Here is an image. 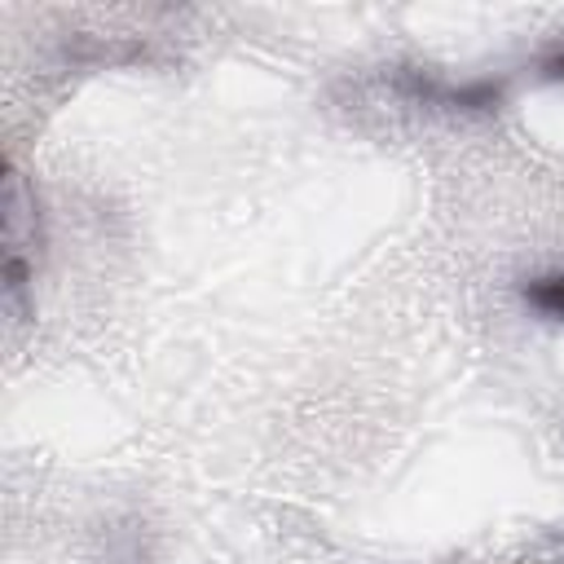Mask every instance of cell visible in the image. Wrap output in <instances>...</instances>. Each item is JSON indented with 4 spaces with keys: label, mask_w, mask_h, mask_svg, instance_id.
I'll return each instance as SVG.
<instances>
[{
    "label": "cell",
    "mask_w": 564,
    "mask_h": 564,
    "mask_svg": "<svg viewBox=\"0 0 564 564\" xmlns=\"http://www.w3.org/2000/svg\"><path fill=\"white\" fill-rule=\"evenodd\" d=\"M35 256H40V212L35 194L26 189L22 172H4V295L9 304H26V286L35 278Z\"/></svg>",
    "instance_id": "6da1fadb"
},
{
    "label": "cell",
    "mask_w": 564,
    "mask_h": 564,
    "mask_svg": "<svg viewBox=\"0 0 564 564\" xmlns=\"http://www.w3.org/2000/svg\"><path fill=\"white\" fill-rule=\"evenodd\" d=\"M524 304L551 322H564V269H551V273H538L520 286Z\"/></svg>",
    "instance_id": "7a4b0ae2"
}]
</instances>
